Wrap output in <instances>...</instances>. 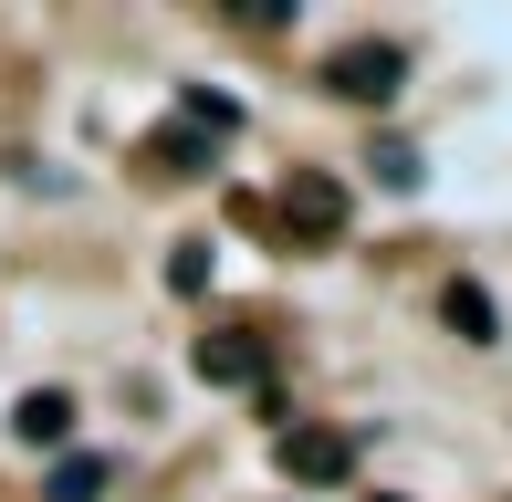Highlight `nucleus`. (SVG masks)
I'll list each match as a JSON object with an SVG mask.
<instances>
[{"mask_svg":"<svg viewBox=\"0 0 512 502\" xmlns=\"http://www.w3.org/2000/svg\"><path fill=\"white\" fill-rule=\"evenodd\" d=\"M115 461H95V450H74V461H53V482H42V502H105Z\"/></svg>","mask_w":512,"mask_h":502,"instance_id":"1a4fd4ad","label":"nucleus"},{"mask_svg":"<svg viewBox=\"0 0 512 502\" xmlns=\"http://www.w3.org/2000/svg\"><path fill=\"white\" fill-rule=\"evenodd\" d=\"M377 502H398V492H377Z\"/></svg>","mask_w":512,"mask_h":502,"instance_id":"f8f14e48","label":"nucleus"},{"mask_svg":"<svg viewBox=\"0 0 512 502\" xmlns=\"http://www.w3.org/2000/svg\"><path fill=\"white\" fill-rule=\"evenodd\" d=\"M189 367H199L209 387H262V377H272V346H262L251 325H220V335H199V346H189Z\"/></svg>","mask_w":512,"mask_h":502,"instance_id":"20e7f679","label":"nucleus"},{"mask_svg":"<svg viewBox=\"0 0 512 502\" xmlns=\"http://www.w3.org/2000/svg\"><path fill=\"white\" fill-rule=\"evenodd\" d=\"M209 157H220V147H209L199 126H157L147 147H136V168H147V178H209Z\"/></svg>","mask_w":512,"mask_h":502,"instance_id":"39448f33","label":"nucleus"},{"mask_svg":"<svg viewBox=\"0 0 512 502\" xmlns=\"http://www.w3.org/2000/svg\"><path fill=\"white\" fill-rule=\"evenodd\" d=\"M11 440H32V450H63V440H74V398H63V387H32V398L11 408Z\"/></svg>","mask_w":512,"mask_h":502,"instance_id":"423d86ee","label":"nucleus"},{"mask_svg":"<svg viewBox=\"0 0 512 502\" xmlns=\"http://www.w3.org/2000/svg\"><path fill=\"white\" fill-rule=\"evenodd\" d=\"M272 461H283V482L335 492L345 471H356V440H345V429H283V440H272Z\"/></svg>","mask_w":512,"mask_h":502,"instance_id":"7ed1b4c3","label":"nucleus"},{"mask_svg":"<svg viewBox=\"0 0 512 502\" xmlns=\"http://www.w3.org/2000/svg\"><path fill=\"white\" fill-rule=\"evenodd\" d=\"M439 314H450L460 346H492V335H502V314H492V293H481V283H450V293H439Z\"/></svg>","mask_w":512,"mask_h":502,"instance_id":"6e6552de","label":"nucleus"},{"mask_svg":"<svg viewBox=\"0 0 512 502\" xmlns=\"http://www.w3.org/2000/svg\"><path fill=\"white\" fill-rule=\"evenodd\" d=\"M366 168H377L387 189H418V178H429V168H418V147H408V136H377V157H366Z\"/></svg>","mask_w":512,"mask_h":502,"instance_id":"9d476101","label":"nucleus"},{"mask_svg":"<svg viewBox=\"0 0 512 502\" xmlns=\"http://www.w3.org/2000/svg\"><path fill=\"white\" fill-rule=\"evenodd\" d=\"M398 84H408V42L356 32V42H335V53H324V95H345V105H387Z\"/></svg>","mask_w":512,"mask_h":502,"instance_id":"f257e3e1","label":"nucleus"},{"mask_svg":"<svg viewBox=\"0 0 512 502\" xmlns=\"http://www.w3.org/2000/svg\"><path fill=\"white\" fill-rule=\"evenodd\" d=\"M168 293H209V241H178L168 251Z\"/></svg>","mask_w":512,"mask_h":502,"instance_id":"9b49d317","label":"nucleus"},{"mask_svg":"<svg viewBox=\"0 0 512 502\" xmlns=\"http://www.w3.org/2000/svg\"><path fill=\"white\" fill-rule=\"evenodd\" d=\"M178 126H199L209 147H220V136H241V95H220V84H178Z\"/></svg>","mask_w":512,"mask_h":502,"instance_id":"0eeeda50","label":"nucleus"},{"mask_svg":"<svg viewBox=\"0 0 512 502\" xmlns=\"http://www.w3.org/2000/svg\"><path fill=\"white\" fill-rule=\"evenodd\" d=\"M345 220H356V199H345L335 168H293L283 178V231L293 241H345Z\"/></svg>","mask_w":512,"mask_h":502,"instance_id":"f03ea898","label":"nucleus"}]
</instances>
